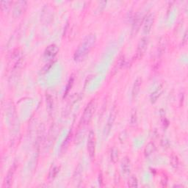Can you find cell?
I'll list each match as a JSON object with an SVG mask.
<instances>
[{"instance_id":"7a4b0ae2","label":"cell","mask_w":188,"mask_h":188,"mask_svg":"<svg viewBox=\"0 0 188 188\" xmlns=\"http://www.w3.org/2000/svg\"><path fill=\"white\" fill-rule=\"evenodd\" d=\"M96 110V104L94 100H92L87 104L86 107L85 108L83 112L82 118H81V124H87L92 119Z\"/></svg>"},{"instance_id":"d6986e66","label":"cell","mask_w":188,"mask_h":188,"mask_svg":"<svg viewBox=\"0 0 188 188\" xmlns=\"http://www.w3.org/2000/svg\"><path fill=\"white\" fill-rule=\"evenodd\" d=\"M137 112H132V116H131V120H130V122H131L132 125H134L137 123Z\"/></svg>"},{"instance_id":"2e32d148","label":"cell","mask_w":188,"mask_h":188,"mask_svg":"<svg viewBox=\"0 0 188 188\" xmlns=\"http://www.w3.org/2000/svg\"><path fill=\"white\" fill-rule=\"evenodd\" d=\"M170 164L174 168H178L179 166V159L177 157L176 155L173 154L170 157Z\"/></svg>"},{"instance_id":"e0dca14e","label":"cell","mask_w":188,"mask_h":188,"mask_svg":"<svg viewBox=\"0 0 188 188\" xmlns=\"http://www.w3.org/2000/svg\"><path fill=\"white\" fill-rule=\"evenodd\" d=\"M118 158V151L116 149H112L111 151V160L114 162H116Z\"/></svg>"},{"instance_id":"9a60e30c","label":"cell","mask_w":188,"mask_h":188,"mask_svg":"<svg viewBox=\"0 0 188 188\" xmlns=\"http://www.w3.org/2000/svg\"><path fill=\"white\" fill-rule=\"evenodd\" d=\"M58 168L55 166V167H52V169L50 170V174H49V179L52 180V179H55V176H57V173H58Z\"/></svg>"},{"instance_id":"ffe728a7","label":"cell","mask_w":188,"mask_h":188,"mask_svg":"<svg viewBox=\"0 0 188 188\" xmlns=\"http://www.w3.org/2000/svg\"><path fill=\"white\" fill-rule=\"evenodd\" d=\"M11 3V2H8V1H3V2H1V8H2V10H4L5 9L4 8H6L7 9L8 8H9V5Z\"/></svg>"},{"instance_id":"5b68a950","label":"cell","mask_w":188,"mask_h":188,"mask_svg":"<svg viewBox=\"0 0 188 188\" xmlns=\"http://www.w3.org/2000/svg\"><path fill=\"white\" fill-rule=\"evenodd\" d=\"M116 114H117V110L116 107H114L111 110V112L110 114V116H109L107 123L105 126V128H104V135L107 136L110 132L111 131V129H112L113 123L115 122V117H116Z\"/></svg>"},{"instance_id":"3957f363","label":"cell","mask_w":188,"mask_h":188,"mask_svg":"<svg viewBox=\"0 0 188 188\" xmlns=\"http://www.w3.org/2000/svg\"><path fill=\"white\" fill-rule=\"evenodd\" d=\"M87 149L90 157L93 159L95 157L96 151V136L93 131H91L88 134Z\"/></svg>"},{"instance_id":"52a82bcc","label":"cell","mask_w":188,"mask_h":188,"mask_svg":"<svg viewBox=\"0 0 188 188\" xmlns=\"http://www.w3.org/2000/svg\"><path fill=\"white\" fill-rule=\"evenodd\" d=\"M57 52H58V47L56 45L52 44L47 47L46 50H45L44 57L49 59L54 58V57L57 55Z\"/></svg>"},{"instance_id":"8992f818","label":"cell","mask_w":188,"mask_h":188,"mask_svg":"<svg viewBox=\"0 0 188 188\" xmlns=\"http://www.w3.org/2000/svg\"><path fill=\"white\" fill-rule=\"evenodd\" d=\"M154 16L152 13L149 14L146 16V18L144 21V33L148 34L151 32L154 24Z\"/></svg>"},{"instance_id":"8fae6325","label":"cell","mask_w":188,"mask_h":188,"mask_svg":"<svg viewBox=\"0 0 188 188\" xmlns=\"http://www.w3.org/2000/svg\"><path fill=\"white\" fill-rule=\"evenodd\" d=\"M121 167H122L123 172L125 174H129L130 171V160L128 157H124L122 160L121 163Z\"/></svg>"},{"instance_id":"6da1fadb","label":"cell","mask_w":188,"mask_h":188,"mask_svg":"<svg viewBox=\"0 0 188 188\" xmlns=\"http://www.w3.org/2000/svg\"><path fill=\"white\" fill-rule=\"evenodd\" d=\"M96 40H97V37L94 34H90L89 35H87L84 40L81 43L77 50L76 51L75 55H74V59L76 60H79L86 56L90 52V51L92 50L95 44Z\"/></svg>"},{"instance_id":"277c9868","label":"cell","mask_w":188,"mask_h":188,"mask_svg":"<svg viewBox=\"0 0 188 188\" xmlns=\"http://www.w3.org/2000/svg\"><path fill=\"white\" fill-rule=\"evenodd\" d=\"M149 45V38L146 37L142 38L140 40V42L138 45V49H137L136 52V57L138 59L142 58L144 56L145 52L147 50V46Z\"/></svg>"},{"instance_id":"7c38bea8","label":"cell","mask_w":188,"mask_h":188,"mask_svg":"<svg viewBox=\"0 0 188 188\" xmlns=\"http://www.w3.org/2000/svg\"><path fill=\"white\" fill-rule=\"evenodd\" d=\"M162 90H163L162 89V85H160V86L158 87L154 92H153L152 94L151 95V101L152 103H154V102L158 99V98L160 97V95H161L162 92Z\"/></svg>"},{"instance_id":"4fadbf2b","label":"cell","mask_w":188,"mask_h":188,"mask_svg":"<svg viewBox=\"0 0 188 188\" xmlns=\"http://www.w3.org/2000/svg\"><path fill=\"white\" fill-rule=\"evenodd\" d=\"M155 150V146L153 143H149L145 148V155L146 157H149V156L152 154L154 152Z\"/></svg>"},{"instance_id":"ac0fdd59","label":"cell","mask_w":188,"mask_h":188,"mask_svg":"<svg viewBox=\"0 0 188 188\" xmlns=\"http://www.w3.org/2000/svg\"><path fill=\"white\" fill-rule=\"evenodd\" d=\"M73 83H74V78L71 77L70 78L69 81H68V85L67 86H66V90H65V96L67 95V93H68V91H69V90L71 88L72 85H73Z\"/></svg>"},{"instance_id":"9c48e42d","label":"cell","mask_w":188,"mask_h":188,"mask_svg":"<svg viewBox=\"0 0 188 188\" xmlns=\"http://www.w3.org/2000/svg\"><path fill=\"white\" fill-rule=\"evenodd\" d=\"M26 6H27L26 2H24V1L17 2L16 5H15L14 10H13V13L15 16H20V15L24 11L25 8H26Z\"/></svg>"},{"instance_id":"30bf717a","label":"cell","mask_w":188,"mask_h":188,"mask_svg":"<svg viewBox=\"0 0 188 188\" xmlns=\"http://www.w3.org/2000/svg\"><path fill=\"white\" fill-rule=\"evenodd\" d=\"M141 85H142V79L138 77L134 81L133 88H132V97H133V98L136 97L138 96L139 91H140Z\"/></svg>"},{"instance_id":"5bb4252c","label":"cell","mask_w":188,"mask_h":188,"mask_svg":"<svg viewBox=\"0 0 188 188\" xmlns=\"http://www.w3.org/2000/svg\"><path fill=\"white\" fill-rule=\"evenodd\" d=\"M128 186L129 187H137L138 186V179L135 176H132L130 177L129 182H128Z\"/></svg>"},{"instance_id":"ba28073f","label":"cell","mask_w":188,"mask_h":188,"mask_svg":"<svg viewBox=\"0 0 188 188\" xmlns=\"http://www.w3.org/2000/svg\"><path fill=\"white\" fill-rule=\"evenodd\" d=\"M16 166L13 165L9 170V171L8 172L7 176H6V178H5L4 187H10V186H11L12 183H13V176H14L15 171H16Z\"/></svg>"}]
</instances>
